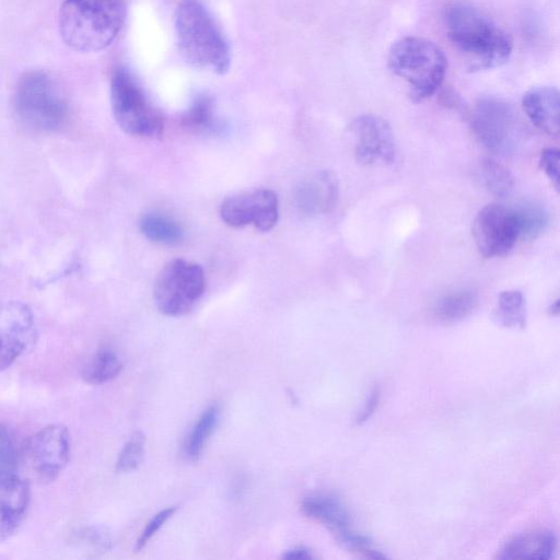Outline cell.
Listing matches in <instances>:
<instances>
[{
    "instance_id": "obj_9",
    "label": "cell",
    "mask_w": 560,
    "mask_h": 560,
    "mask_svg": "<svg viewBox=\"0 0 560 560\" xmlns=\"http://www.w3.org/2000/svg\"><path fill=\"white\" fill-rule=\"evenodd\" d=\"M472 236L483 257L506 255L518 240V224L514 209L498 203L487 205L474 219Z\"/></svg>"
},
{
    "instance_id": "obj_24",
    "label": "cell",
    "mask_w": 560,
    "mask_h": 560,
    "mask_svg": "<svg viewBox=\"0 0 560 560\" xmlns=\"http://www.w3.org/2000/svg\"><path fill=\"white\" fill-rule=\"evenodd\" d=\"M219 417L220 408L218 405L209 406L201 413L185 443V454L189 459L196 460L200 456L209 436L217 427Z\"/></svg>"
},
{
    "instance_id": "obj_12",
    "label": "cell",
    "mask_w": 560,
    "mask_h": 560,
    "mask_svg": "<svg viewBox=\"0 0 560 560\" xmlns=\"http://www.w3.org/2000/svg\"><path fill=\"white\" fill-rule=\"evenodd\" d=\"M513 107L493 96L480 98L470 117L471 128L479 142L490 151H503L511 144L516 129Z\"/></svg>"
},
{
    "instance_id": "obj_17",
    "label": "cell",
    "mask_w": 560,
    "mask_h": 560,
    "mask_svg": "<svg viewBox=\"0 0 560 560\" xmlns=\"http://www.w3.org/2000/svg\"><path fill=\"white\" fill-rule=\"evenodd\" d=\"M522 107L528 119L549 136L559 135V92L553 86H535L522 98Z\"/></svg>"
},
{
    "instance_id": "obj_20",
    "label": "cell",
    "mask_w": 560,
    "mask_h": 560,
    "mask_svg": "<svg viewBox=\"0 0 560 560\" xmlns=\"http://www.w3.org/2000/svg\"><path fill=\"white\" fill-rule=\"evenodd\" d=\"M477 304V295L469 290H458L441 296L434 304L438 320L453 324L467 317Z\"/></svg>"
},
{
    "instance_id": "obj_6",
    "label": "cell",
    "mask_w": 560,
    "mask_h": 560,
    "mask_svg": "<svg viewBox=\"0 0 560 560\" xmlns=\"http://www.w3.org/2000/svg\"><path fill=\"white\" fill-rule=\"evenodd\" d=\"M110 104L117 125L126 133L149 139L163 133L161 113L150 102L133 73L125 67L113 72Z\"/></svg>"
},
{
    "instance_id": "obj_18",
    "label": "cell",
    "mask_w": 560,
    "mask_h": 560,
    "mask_svg": "<svg viewBox=\"0 0 560 560\" xmlns=\"http://www.w3.org/2000/svg\"><path fill=\"white\" fill-rule=\"evenodd\" d=\"M557 548L556 536L546 530L518 535L501 549L499 559H530L547 560L555 556Z\"/></svg>"
},
{
    "instance_id": "obj_1",
    "label": "cell",
    "mask_w": 560,
    "mask_h": 560,
    "mask_svg": "<svg viewBox=\"0 0 560 560\" xmlns=\"http://www.w3.org/2000/svg\"><path fill=\"white\" fill-rule=\"evenodd\" d=\"M450 43L462 56L469 71L494 69L512 54L510 35L488 15L466 2H454L444 12Z\"/></svg>"
},
{
    "instance_id": "obj_29",
    "label": "cell",
    "mask_w": 560,
    "mask_h": 560,
    "mask_svg": "<svg viewBox=\"0 0 560 560\" xmlns=\"http://www.w3.org/2000/svg\"><path fill=\"white\" fill-rule=\"evenodd\" d=\"M559 151L555 148L544 149L539 156V165L546 176L559 189Z\"/></svg>"
},
{
    "instance_id": "obj_34",
    "label": "cell",
    "mask_w": 560,
    "mask_h": 560,
    "mask_svg": "<svg viewBox=\"0 0 560 560\" xmlns=\"http://www.w3.org/2000/svg\"><path fill=\"white\" fill-rule=\"evenodd\" d=\"M549 313L551 315H558L559 313V300H556L549 307Z\"/></svg>"
},
{
    "instance_id": "obj_32",
    "label": "cell",
    "mask_w": 560,
    "mask_h": 560,
    "mask_svg": "<svg viewBox=\"0 0 560 560\" xmlns=\"http://www.w3.org/2000/svg\"><path fill=\"white\" fill-rule=\"evenodd\" d=\"M380 400V388L374 387L373 390L370 394V397L363 407L361 413L355 420L357 424H361L365 422L375 411V408L377 407Z\"/></svg>"
},
{
    "instance_id": "obj_8",
    "label": "cell",
    "mask_w": 560,
    "mask_h": 560,
    "mask_svg": "<svg viewBox=\"0 0 560 560\" xmlns=\"http://www.w3.org/2000/svg\"><path fill=\"white\" fill-rule=\"evenodd\" d=\"M71 453V436L63 424H48L32 434L23 446L22 456L33 477L40 482L55 480L67 466Z\"/></svg>"
},
{
    "instance_id": "obj_23",
    "label": "cell",
    "mask_w": 560,
    "mask_h": 560,
    "mask_svg": "<svg viewBox=\"0 0 560 560\" xmlns=\"http://www.w3.org/2000/svg\"><path fill=\"white\" fill-rule=\"evenodd\" d=\"M494 317L504 327L523 328L526 325L525 300L520 290L502 291L497 299Z\"/></svg>"
},
{
    "instance_id": "obj_27",
    "label": "cell",
    "mask_w": 560,
    "mask_h": 560,
    "mask_svg": "<svg viewBox=\"0 0 560 560\" xmlns=\"http://www.w3.org/2000/svg\"><path fill=\"white\" fill-rule=\"evenodd\" d=\"M19 453L11 430L0 423V479L18 475Z\"/></svg>"
},
{
    "instance_id": "obj_25",
    "label": "cell",
    "mask_w": 560,
    "mask_h": 560,
    "mask_svg": "<svg viewBox=\"0 0 560 560\" xmlns=\"http://www.w3.org/2000/svg\"><path fill=\"white\" fill-rule=\"evenodd\" d=\"M182 125L192 132H203L211 129L214 125L212 97L208 94L197 95L183 115Z\"/></svg>"
},
{
    "instance_id": "obj_3",
    "label": "cell",
    "mask_w": 560,
    "mask_h": 560,
    "mask_svg": "<svg viewBox=\"0 0 560 560\" xmlns=\"http://www.w3.org/2000/svg\"><path fill=\"white\" fill-rule=\"evenodd\" d=\"M125 19V0H65L59 11V32L72 49L93 52L115 40Z\"/></svg>"
},
{
    "instance_id": "obj_10",
    "label": "cell",
    "mask_w": 560,
    "mask_h": 560,
    "mask_svg": "<svg viewBox=\"0 0 560 560\" xmlns=\"http://www.w3.org/2000/svg\"><path fill=\"white\" fill-rule=\"evenodd\" d=\"M279 215L275 191L257 188L228 197L220 206V217L232 228L254 225L261 232L270 231Z\"/></svg>"
},
{
    "instance_id": "obj_26",
    "label": "cell",
    "mask_w": 560,
    "mask_h": 560,
    "mask_svg": "<svg viewBox=\"0 0 560 560\" xmlns=\"http://www.w3.org/2000/svg\"><path fill=\"white\" fill-rule=\"evenodd\" d=\"M518 224V238L530 241L547 228L549 217L545 208L535 203H524L514 210Z\"/></svg>"
},
{
    "instance_id": "obj_11",
    "label": "cell",
    "mask_w": 560,
    "mask_h": 560,
    "mask_svg": "<svg viewBox=\"0 0 560 560\" xmlns=\"http://www.w3.org/2000/svg\"><path fill=\"white\" fill-rule=\"evenodd\" d=\"M36 332L35 316L27 304L0 301V371L11 366L33 345Z\"/></svg>"
},
{
    "instance_id": "obj_21",
    "label": "cell",
    "mask_w": 560,
    "mask_h": 560,
    "mask_svg": "<svg viewBox=\"0 0 560 560\" xmlns=\"http://www.w3.org/2000/svg\"><path fill=\"white\" fill-rule=\"evenodd\" d=\"M121 369L122 364L114 351L100 349L82 368L81 377L88 384L98 385L115 378Z\"/></svg>"
},
{
    "instance_id": "obj_7",
    "label": "cell",
    "mask_w": 560,
    "mask_h": 560,
    "mask_svg": "<svg viewBox=\"0 0 560 560\" xmlns=\"http://www.w3.org/2000/svg\"><path fill=\"white\" fill-rule=\"evenodd\" d=\"M206 287L200 265L176 258L160 270L153 287V299L160 313L166 316L187 314L200 300Z\"/></svg>"
},
{
    "instance_id": "obj_28",
    "label": "cell",
    "mask_w": 560,
    "mask_h": 560,
    "mask_svg": "<svg viewBox=\"0 0 560 560\" xmlns=\"http://www.w3.org/2000/svg\"><path fill=\"white\" fill-rule=\"evenodd\" d=\"M144 443L145 438L140 431L131 434L118 455L117 472H129L138 467L143 456Z\"/></svg>"
},
{
    "instance_id": "obj_22",
    "label": "cell",
    "mask_w": 560,
    "mask_h": 560,
    "mask_svg": "<svg viewBox=\"0 0 560 560\" xmlns=\"http://www.w3.org/2000/svg\"><path fill=\"white\" fill-rule=\"evenodd\" d=\"M477 175L483 187L495 197H506L513 189L514 180L510 170L491 158L479 162Z\"/></svg>"
},
{
    "instance_id": "obj_15",
    "label": "cell",
    "mask_w": 560,
    "mask_h": 560,
    "mask_svg": "<svg viewBox=\"0 0 560 560\" xmlns=\"http://www.w3.org/2000/svg\"><path fill=\"white\" fill-rule=\"evenodd\" d=\"M31 500L28 482L19 475L0 479V541L21 526Z\"/></svg>"
},
{
    "instance_id": "obj_14",
    "label": "cell",
    "mask_w": 560,
    "mask_h": 560,
    "mask_svg": "<svg viewBox=\"0 0 560 560\" xmlns=\"http://www.w3.org/2000/svg\"><path fill=\"white\" fill-rule=\"evenodd\" d=\"M303 512L327 526L347 547L365 553L371 558H384L378 551L371 548L368 537L351 530V518L347 508L331 494H313L302 503Z\"/></svg>"
},
{
    "instance_id": "obj_13",
    "label": "cell",
    "mask_w": 560,
    "mask_h": 560,
    "mask_svg": "<svg viewBox=\"0 0 560 560\" xmlns=\"http://www.w3.org/2000/svg\"><path fill=\"white\" fill-rule=\"evenodd\" d=\"M354 156L361 164H390L396 158V142L389 124L375 115L357 117L349 126Z\"/></svg>"
},
{
    "instance_id": "obj_33",
    "label": "cell",
    "mask_w": 560,
    "mask_h": 560,
    "mask_svg": "<svg viewBox=\"0 0 560 560\" xmlns=\"http://www.w3.org/2000/svg\"><path fill=\"white\" fill-rule=\"evenodd\" d=\"M283 558L284 559H290V560H292V559L302 560V559H311L312 555L305 548H294V549H291V550L287 551L283 555Z\"/></svg>"
},
{
    "instance_id": "obj_4",
    "label": "cell",
    "mask_w": 560,
    "mask_h": 560,
    "mask_svg": "<svg viewBox=\"0 0 560 560\" xmlns=\"http://www.w3.org/2000/svg\"><path fill=\"white\" fill-rule=\"evenodd\" d=\"M388 68L405 80L415 102L433 95L441 86L447 68L443 50L433 42L408 36L395 42L388 52Z\"/></svg>"
},
{
    "instance_id": "obj_2",
    "label": "cell",
    "mask_w": 560,
    "mask_h": 560,
    "mask_svg": "<svg viewBox=\"0 0 560 560\" xmlns=\"http://www.w3.org/2000/svg\"><path fill=\"white\" fill-rule=\"evenodd\" d=\"M177 46L191 66L218 74L228 72L231 50L210 11L199 0H183L175 11Z\"/></svg>"
},
{
    "instance_id": "obj_30",
    "label": "cell",
    "mask_w": 560,
    "mask_h": 560,
    "mask_svg": "<svg viewBox=\"0 0 560 560\" xmlns=\"http://www.w3.org/2000/svg\"><path fill=\"white\" fill-rule=\"evenodd\" d=\"M175 508H167L156 513L142 530L136 542V550L143 548L152 536L163 526V524L173 515Z\"/></svg>"
},
{
    "instance_id": "obj_5",
    "label": "cell",
    "mask_w": 560,
    "mask_h": 560,
    "mask_svg": "<svg viewBox=\"0 0 560 560\" xmlns=\"http://www.w3.org/2000/svg\"><path fill=\"white\" fill-rule=\"evenodd\" d=\"M14 109L20 120L38 131H56L68 117V107L52 78L40 70L24 73L14 94Z\"/></svg>"
},
{
    "instance_id": "obj_16",
    "label": "cell",
    "mask_w": 560,
    "mask_h": 560,
    "mask_svg": "<svg viewBox=\"0 0 560 560\" xmlns=\"http://www.w3.org/2000/svg\"><path fill=\"white\" fill-rule=\"evenodd\" d=\"M338 187L336 175L330 171H322L296 188V207L304 214L329 212L337 202Z\"/></svg>"
},
{
    "instance_id": "obj_19",
    "label": "cell",
    "mask_w": 560,
    "mask_h": 560,
    "mask_svg": "<svg viewBox=\"0 0 560 560\" xmlns=\"http://www.w3.org/2000/svg\"><path fill=\"white\" fill-rule=\"evenodd\" d=\"M139 229L148 240L159 244L174 245L184 238L182 225L159 212L144 213L139 220Z\"/></svg>"
},
{
    "instance_id": "obj_31",
    "label": "cell",
    "mask_w": 560,
    "mask_h": 560,
    "mask_svg": "<svg viewBox=\"0 0 560 560\" xmlns=\"http://www.w3.org/2000/svg\"><path fill=\"white\" fill-rule=\"evenodd\" d=\"M75 541L89 544L97 549H107L110 545L108 534L96 527H85L75 534Z\"/></svg>"
}]
</instances>
